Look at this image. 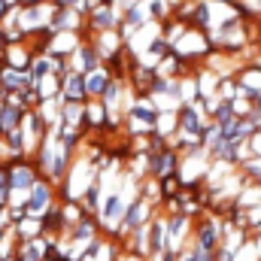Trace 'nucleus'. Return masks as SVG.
<instances>
[{
	"instance_id": "obj_2",
	"label": "nucleus",
	"mask_w": 261,
	"mask_h": 261,
	"mask_svg": "<svg viewBox=\"0 0 261 261\" xmlns=\"http://www.w3.org/2000/svg\"><path fill=\"white\" fill-rule=\"evenodd\" d=\"M222 234H225V228H222L219 222H200L195 228V246L203 249V252H219Z\"/></svg>"
},
{
	"instance_id": "obj_5",
	"label": "nucleus",
	"mask_w": 261,
	"mask_h": 261,
	"mask_svg": "<svg viewBox=\"0 0 261 261\" xmlns=\"http://www.w3.org/2000/svg\"><path fill=\"white\" fill-rule=\"evenodd\" d=\"M61 97H64L67 103H82L88 94H85V79H82V73H64V79H61Z\"/></svg>"
},
{
	"instance_id": "obj_6",
	"label": "nucleus",
	"mask_w": 261,
	"mask_h": 261,
	"mask_svg": "<svg viewBox=\"0 0 261 261\" xmlns=\"http://www.w3.org/2000/svg\"><path fill=\"white\" fill-rule=\"evenodd\" d=\"M24 210H28V216H43V213L52 210V192H49L46 182H37V186L31 189V200H28Z\"/></svg>"
},
{
	"instance_id": "obj_8",
	"label": "nucleus",
	"mask_w": 261,
	"mask_h": 261,
	"mask_svg": "<svg viewBox=\"0 0 261 261\" xmlns=\"http://www.w3.org/2000/svg\"><path fill=\"white\" fill-rule=\"evenodd\" d=\"M3 12H6V0H0V18H3Z\"/></svg>"
},
{
	"instance_id": "obj_3",
	"label": "nucleus",
	"mask_w": 261,
	"mask_h": 261,
	"mask_svg": "<svg viewBox=\"0 0 261 261\" xmlns=\"http://www.w3.org/2000/svg\"><path fill=\"white\" fill-rule=\"evenodd\" d=\"M9 170V192H18V189H34L40 179H37V170L31 167V164H21V161H15L12 167H6Z\"/></svg>"
},
{
	"instance_id": "obj_1",
	"label": "nucleus",
	"mask_w": 261,
	"mask_h": 261,
	"mask_svg": "<svg viewBox=\"0 0 261 261\" xmlns=\"http://www.w3.org/2000/svg\"><path fill=\"white\" fill-rule=\"evenodd\" d=\"M152 216V203L146 200V197H134L128 206H125V216H122V231H128V234H134V231H140L143 228V222Z\"/></svg>"
},
{
	"instance_id": "obj_7",
	"label": "nucleus",
	"mask_w": 261,
	"mask_h": 261,
	"mask_svg": "<svg viewBox=\"0 0 261 261\" xmlns=\"http://www.w3.org/2000/svg\"><path fill=\"white\" fill-rule=\"evenodd\" d=\"M82 79H85V94H88V97H103L107 85L113 82V73H110L107 67H97V70L85 73Z\"/></svg>"
},
{
	"instance_id": "obj_4",
	"label": "nucleus",
	"mask_w": 261,
	"mask_h": 261,
	"mask_svg": "<svg viewBox=\"0 0 261 261\" xmlns=\"http://www.w3.org/2000/svg\"><path fill=\"white\" fill-rule=\"evenodd\" d=\"M125 206H128V203H125V197L119 195V192L107 195V200H103L100 210H97V213H100V222H103V225H119L122 216H125Z\"/></svg>"
}]
</instances>
